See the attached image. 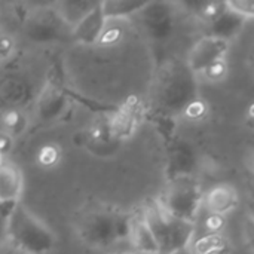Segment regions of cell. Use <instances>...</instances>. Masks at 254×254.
Here are the masks:
<instances>
[{
	"label": "cell",
	"mask_w": 254,
	"mask_h": 254,
	"mask_svg": "<svg viewBox=\"0 0 254 254\" xmlns=\"http://www.w3.org/2000/svg\"><path fill=\"white\" fill-rule=\"evenodd\" d=\"M74 231L86 247L107 249L127 238L128 214L106 202L88 204L76 213Z\"/></svg>",
	"instance_id": "1"
},
{
	"label": "cell",
	"mask_w": 254,
	"mask_h": 254,
	"mask_svg": "<svg viewBox=\"0 0 254 254\" xmlns=\"http://www.w3.org/2000/svg\"><path fill=\"white\" fill-rule=\"evenodd\" d=\"M0 254H22L19 250H16L7 240L0 244Z\"/></svg>",
	"instance_id": "26"
},
{
	"label": "cell",
	"mask_w": 254,
	"mask_h": 254,
	"mask_svg": "<svg viewBox=\"0 0 254 254\" xmlns=\"http://www.w3.org/2000/svg\"><path fill=\"white\" fill-rule=\"evenodd\" d=\"M188 65L171 64L158 83V100L167 110H183L195 101V82Z\"/></svg>",
	"instance_id": "5"
},
{
	"label": "cell",
	"mask_w": 254,
	"mask_h": 254,
	"mask_svg": "<svg viewBox=\"0 0 254 254\" xmlns=\"http://www.w3.org/2000/svg\"><path fill=\"white\" fill-rule=\"evenodd\" d=\"M202 199L204 192L198 179L180 174L168 182L158 202L170 216L195 225Z\"/></svg>",
	"instance_id": "4"
},
{
	"label": "cell",
	"mask_w": 254,
	"mask_h": 254,
	"mask_svg": "<svg viewBox=\"0 0 254 254\" xmlns=\"http://www.w3.org/2000/svg\"><path fill=\"white\" fill-rule=\"evenodd\" d=\"M231 250L228 240L222 234H208L193 243L192 254H226Z\"/></svg>",
	"instance_id": "19"
},
{
	"label": "cell",
	"mask_w": 254,
	"mask_h": 254,
	"mask_svg": "<svg viewBox=\"0 0 254 254\" xmlns=\"http://www.w3.org/2000/svg\"><path fill=\"white\" fill-rule=\"evenodd\" d=\"M15 51V39L9 33H0V60L9 58Z\"/></svg>",
	"instance_id": "23"
},
{
	"label": "cell",
	"mask_w": 254,
	"mask_h": 254,
	"mask_svg": "<svg viewBox=\"0 0 254 254\" xmlns=\"http://www.w3.org/2000/svg\"><path fill=\"white\" fill-rule=\"evenodd\" d=\"M140 211L156 241L159 254H176L188 250L195 237V225L170 216L158 199H147Z\"/></svg>",
	"instance_id": "3"
},
{
	"label": "cell",
	"mask_w": 254,
	"mask_h": 254,
	"mask_svg": "<svg viewBox=\"0 0 254 254\" xmlns=\"http://www.w3.org/2000/svg\"><path fill=\"white\" fill-rule=\"evenodd\" d=\"M16 202H7V204H0V244L6 241V222L7 217L15 207Z\"/></svg>",
	"instance_id": "24"
},
{
	"label": "cell",
	"mask_w": 254,
	"mask_h": 254,
	"mask_svg": "<svg viewBox=\"0 0 254 254\" xmlns=\"http://www.w3.org/2000/svg\"><path fill=\"white\" fill-rule=\"evenodd\" d=\"M122 254H138V253H122Z\"/></svg>",
	"instance_id": "29"
},
{
	"label": "cell",
	"mask_w": 254,
	"mask_h": 254,
	"mask_svg": "<svg viewBox=\"0 0 254 254\" xmlns=\"http://www.w3.org/2000/svg\"><path fill=\"white\" fill-rule=\"evenodd\" d=\"M205 80L211 82V83H219L220 80H223L228 74V65L223 61H219V63H214L213 65L207 67L205 70H202L199 73Z\"/></svg>",
	"instance_id": "22"
},
{
	"label": "cell",
	"mask_w": 254,
	"mask_h": 254,
	"mask_svg": "<svg viewBox=\"0 0 254 254\" xmlns=\"http://www.w3.org/2000/svg\"><path fill=\"white\" fill-rule=\"evenodd\" d=\"M1 162H3V156L0 155V164H1Z\"/></svg>",
	"instance_id": "28"
},
{
	"label": "cell",
	"mask_w": 254,
	"mask_h": 254,
	"mask_svg": "<svg viewBox=\"0 0 254 254\" xmlns=\"http://www.w3.org/2000/svg\"><path fill=\"white\" fill-rule=\"evenodd\" d=\"M141 116H143V104L140 103V100L135 97L128 98L118 110H115L110 116H107L112 137L119 143L129 138L135 132L141 121Z\"/></svg>",
	"instance_id": "8"
},
{
	"label": "cell",
	"mask_w": 254,
	"mask_h": 254,
	"mask_svg": "<svg viewBox=\"0 0 254 254\" xmlns=\"http://www.w3.org/2000/svg\"><path fill=\"white\" fill-rule=\"evenodd\" d=\"M21 170L7 161L0 164V204L19 202L22 193Z\"/></svg>",
	"instance_id": "14"
},
{
	"label": "cell",
	"mask_w": 254,
	"mask_h": 254,
	"mask_svg": "<svg viewBox=\"0 0 254 254\" xmlns=\"http://www.w3.org/2000/svg\"><path fill=\"white\" fill-rule=\"evenodd\" d=\"M202 204L213 216L223 217L237 208L238 192L231 185H217L204 195Z\"/></svg>",
	"instance_id": "12"
},
{
	"label": "cell",
	"mask_w": 254,
	"mask_h": 254,
	"mask_svg": "<svg viewBox=\"0 0 254 254\" xmlns=\"http://www.w3.org/2000/svg\"><path fill=\"white\" fill-rule=\"evenodd\" d=\"M176 254H192L189 250H183V252H180V253H176Z\"/></svg>",
	"instance_id": "27"
},
{
	"label": "cell",
	"mask_w": 254,
	"mask_h": 254,
	"mask_svg": "<svg viewBox=\"0 0 254 254\" xmlns=\"http://www.w3.org/2000/svg\"><path fill=\"white\" fill-rule=\"evenodd\" d=\"M100 1H58L54 3V9L58 16L64 21V24L70 28H74Z\"/></svg>",
	"instance_id": "16"
},
{
	"label": "cell",
	"mask_w": 254,
	"mask_h": 254,
	"mask_svg": "<svg viewBox=\"0 0 254 254\" xmlns=\"http://www.w3.org/2000/svg\"><path fill=\"white\" fill-rule=\"evenodd\" d=\"M107 21L101 10V1L74 27L71 28V39L83 45H95L101 40Z\"/></svg>",
	"instance_id": "11"
},
{
	"label": "cell",
	"mask_w": 254,
	"mask_h": 254,
	"mask_svg": "<svg viewBox=\"0 0 254 254\" xmlns=\"http://www.w3.org/2000/svg\"><path fill=\"white\" fill-rule=\"evenodd\" d=\"M147 1H129V0H109L101 1V10L106 21H116L137 15Z\"/></svg>",
	"instance_id": "17"
},
{
	"label": "cell",
	"mask_w": 254,
	"mask_h": 254,
	"mask_svg": "<svg viewBox=\"0 0 254 254\" xmlns=\"http://www.w3.org/2000/svg\"><path fill=\"white\" fill-rule=\"evenodd\" d=\"M225 6L229 12H232L247 21L254 16L253 0H229V1H225Z\"/></svg>",
	"instance_id": "21"
},
{
	"label": "cell",
	"mask_w": 254,
	"mask_h": 254,
	"mask_svg": "<svg viewBox=\"0 0 254 254\" xmlns=\"http://www.w3.org/2000/svg\"><path fill=\"white\" fill-rule=\"evenodd\" d=\"M146 33L153 39H165L174 27V10L170 3H150L138 12Z\"/></svg>",
	"instance_id": "9"
},
{
	"label": "cell",
	"mask_w": 254,
	"mask_h": 254,
	"mask_svg": "<svg viewBox=\"0 0 254 254\" xmlns=\"http://www.w3.org/2000/svg\"><path fill=\"white\" fill-rule=\"evenodd\" d=\"M24 34L37 43H49L71 39V28L58 16L54 6L30 10L24 21Z\"/></svg>",
	"instance_id": "6"
},
{
	"label": "cell",
	"mask_w": 254,
	"mask_h": 254,
	"mask_svg": "<svg viewBox=\"0 0 254 254\" xmlns=\"http://www.w3.org/2000/svg\"><path fill=\"white\" fill-rule=\"evenodd\" d=\"M228 51H229V42L217 37L205 36L192 46L186 65L193 74H199L202 70L213 65L214 63L223 61Z\"/></svg>",
	"instance_id": "7"
},
{
	"label": "cell",
	"mask_w": 254,
	"mask_h": 254,
	"mask_svg": "<svg viewBox=\"0 0 254 254\" xmlns=\"http://www.w3.org/2000/svg\"><path fill=\"white\" fill-rule=\"evenodd\" d=\"M247 19L229 12L225 6V10L211 22H208V36L211 37H217V39H222V40H226L229 42L232 37L238 36V33L243 30L244 27V22Z\"/></svg>",
	"instance_id": "15"
},
{
	"label": "cell",
	"mask_w": 254,
	"mask_h": 254,
	"mask_svg": "<svg viewBox=\"0 0 254 254\" xmlns=\"http://www.w3.org/2000/svg\"><path fill=\"white\" fill-rule=\"evenodd\" d=\"M12 140L9 135H6L4 132H0V155L3 156L4 153H7V150L10 149L12 146Z\"/></svg>",
	"instance_id": "25"
},
{
	"label": "cell",
	"mask_w": 254,
	"mask_h": 254,
	"mask_svg": "<svg viewBox=\"0 0 254 254\" xmlns=\"http://www.w3.org/2000/svg\"><path fill=\"white\" fill-rule=\"evenodd\" d=\"M67 109V97L60 86L48 83L36 103V116L42 122H52L63 116Z\"/></svg>",
	"instance_id": "10"
},
{
	"label": "cell",
	"mask_w": 254,
	"mask_h": 254,
	"mask_svg": "<svg viewBox=\"0 0 254 254\" xmlns=\"http://www.w3.org/2000/svg\"><path fill=\"white\" fill-rule=\"evenodd\" d=\"M127 238H129L132 247L143 254H159L156 241L144 222V217L141 211L138 210L135 214H128V234Z\"/></svg>",
	"instance_id": "13"
},
{
	"label": "cell",
	"mask_w": 254,
	"mask_h": 254,
	"mask_svg": "<svg viewBox=\"0 0 254 254\" xmlns=\"http://www.w3.org/2000/svg\"><path fill=\"white\" fill-rule=\"evenodd\" d=\"M6 240L22 254H46L57 244L55 234L21 202L7 217Z\"/></svg>",
	"instance_id": "2"
},
{
	"label": "cell",
	"mask_w": 254,
	"mask_h": 254,
	"mask_svg": "<svg viewBox=\"0 0 254 254\" xmlns=\"http://www.w3.org/2000/svg\"><path fill=\"white\" fill-rule=\"evenodd\" d=\"M37 164L42 168H54L61 161V150L54 143H46L37 150Z\"/></svg>",
	"instance_id": "20"
},
{
	"label": "cell",
	"mask_w": 254,
	"mask_h": 254,
	"mask_svg": "<svg viewBox=\"0 0 254 254\" xmlns=\"http://www.w3.org/2000/svg\"><path fill=\"white\" fill-rule=\"evenodd\" d=\"M0 122H1V132L9 135L10 138L22 135L28 128V118L24 115V112L18 109H9L3 112Z\"/></svg>",
	"instance_id": "18"
}]
</instances>
